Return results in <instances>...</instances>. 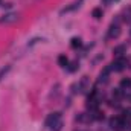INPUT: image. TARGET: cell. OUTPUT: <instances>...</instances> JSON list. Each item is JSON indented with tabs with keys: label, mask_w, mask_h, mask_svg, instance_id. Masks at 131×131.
<instances>
[{
	"label": "cell",
	"mask_w": 131,
	"mask_h": 131,
	"mask_svg": "<svg viewBox=\"0 0 131 131\" xmlns=\"http://www.w3.org/2000/svg\"><path fill=\"white\" fill-rule=\"evenodd\" d=\"M46 128L50 131H60L63 127V121H61V114L60 113H50L47 117H46V122H44Z\"/></svg>",
	"instance_id": "1"
},
{
	"label": "cell",
	"mask_w": 131,
	"mask_h": 131,
	"mask_svg": "<svg viewBox=\"0 0 131 131\" xmlns=\"http://www.w3.org/2000/svg\"><path fill=\"white\" fill-rule=\"evenodd\" d=\"M127 66H128V61L124 58V57H117L113 63H111V70H114V72H122V70H125L127 69Z\"/></svg>",
	"instance_id": "2"
},
{
	"label": "cell",
	"mask_w": 131,
	"mask_h": 131,
	"mask_svg": "<svg viewBox=\"0 0 131 131\" xmlns=\"http://www.w3.org/2000/svg\"><path fill=\"white\" fill-rule=\"evenodd\" d=\"M20 18L18 12H6L5 15L0 17V25H9V23H15Z\"/></svg>",
	"instance_id": "3"
},
{
	"label": "cell",
	"mask_w": 131,
	"mask_h": 131,
	"mask_svg": "<svg viewBox=\"0 0 131 131\" xmlns=\"http://www.w3.org/2000/svg\"><path fill=\"white\" fill-rule=\"evenodd\" d=\"M119 21H121V18H117L116 21L111 23V26H110V29H108V38H117V37L121 35V26H119Z\"/></svg>",
	"instance_id": "4"
},
{
	"label": "cell",
	"mask_w": 131,
	"mask_h": 131,
	"mask_svg": "<svg viewBox=\"0 0 131 131\" xmlns=\"http://www.w3.org/2000/svg\"><path fill=\"white\" fill-rule=\"evenodd\" d=\"M110 67H107V69H104V72H101L99 73V78H98V82L99 84H107L108 82V75H110Z\"/></svg>",
	"instance_id": "5"
},
{
	"label": "cell",
	"mask_w": 131,
	"mask_h": 131,
	"mask_svg": "<svg viewBox=\"0 0 131 131\" xmlns=\"http://www.w3.org/2000/svg\"><path fill=\"white\" fill-rule=\"evenodd\" d=\"M122 20L124 21H127V23H131V6H127L125 9H124V12H122Z\"/></svg>",
	"instance_id": "6"
},
{
	"label": "cell",
	"mask_w": 131,
	"mask_h": 131,
	"mask_svg": "<svg viewBox=\"0 0 131 131\" xmlns=\"http://www.w3.org/2000/svg\"><path fill=\"white\" fill-rule=\"evenodd\" d=\"M127 52V46L125 44H121V46H116L114 49H113V53L116 55V57H122L124 53Z\"/></svg>",
	"instance_id": "7"
},
{
	"label": "cell",
	"mask_w": 131,
	"mask_h": 131,
	"mask_svg": "<svg viewBox=\"0 0 131 131\" xmlns=\"http://www.w3.org/2000/svg\"><path fill=\"white\" fill-rule=\"evenodd\" d=\"M81 3H82V0H76L72 6H69V8L63 9V11H61V14H64V12H70V11H73V9H78V8L81 6Z\"/></svg>",
	"instance_id": "8"
},
{
	"label": "cell",
	"mask_w": 131,
	"mask_h": 131,
	"mask_svg": "<svg viewBox=\"0 0 131 131\" xmlns=\"http://www.w3.org/2000/svg\"><path fill=\"white\" fill-rule=\"evenodd\" d=\"M58 66H61L63 69H66V67L69 66V58H67L66 55H60V57H58Z\"/></svg>",
	"instance_id": "9"
},
{
	"label": "cell",
	"mask_w": 131,
	"mask_h": 131,
	"mask_svg": "<svg viewBox=\"0 0 131 131\" xmlns=\"http://www.w3.org/2000/svg\"><path fill=\"white\" fill-rule=\"evenodd\" d=\"M121 87L125 89V90H130L131 89V78H124L121 81Z\"/></svg>",
	"instance_id": "10"
},
{
	"label": "cell",
	"mask_w": 131,
	"mask_h": 131,
	"mask_svg": "<svg viewBox=\"0 0 131 131\" xmlns=\"http://www.w3.org/2000/svg\"><path fill=\"white\" fill-rule=\"evenodd\" d=\"M102 15H104V12H102V9H101V8H95V9L92 11V17H93V18H96V20L102 18Z\"/></svg>",
	"instance_id": "11"
},
{
	"label": "cell",
	"mask_w": 131,
	"mask_h": 131,
	"mask_svg": "<svg viewBox=\"0 0 131 131\" xmlns=\"http://www.w3.org/2000/svg\"><path fill=\"white\" fill-rule=\"evenodd\" d=\"M69 72H76L78 69H79V63L78 61H73V63H69V66L66 67Z\"/></svg>",
	"instance_id": "12"
},
{
	"label": "cell",
	"mask_w": 131,
	"mask_h": 131,
	"mask_svg": "<svg viewBox=\"0 0 131 131\" xmlns=\"http://www.w3.org/2000/svg\"><path fill=\"white\" fill-rule=\"evenodd\" d=\"M70 44H72V47H75V49H76V47H81V46H82V43H81V38H78V37L72 38V43H70Z\"/></svg>",
	"instance_id": "13"
},
{
	"label": "cell",
	"mask_w": 131,
	"mask_h": 131,
	"mask_svg": "<svg viewBox=\"0 0 131 131\" xmlns=\"http://www.w3.org/2000/svg\"><path fill=\"white\" fill-rule=\"evenodd\" d=\"M9 70H11V66H5V67H2V69H0V81L6 76V73H8Z\"/></svg>",
	"instance_id": "14"
},
{
	"label": "cell",
	"mask_w": 131,
	"mask_h": 131,
	"mask_svg": "<svg viewBox=\"0 0 131 131\" xmlns=\"http://www.w3.org/2000/svg\"><path fill=\"white\" fill-rule=\"evenodd\" d=\"M122 117L131 122V108H125V110L122 111Z\"/></svg>",
	"instance_id": "15"
},
{
	"label": "cell",
	"mask_w": 131,
	"mask_h": 131,
	"mask_svg": "<svg viewBox=\"0 0 131 131\" xmlns=\"http://www.w3.org/2000/svg\"><path fill=\"white\" fill-rule=\"evenodd\" d=\"M113 95H114L116 98H122V96H124V92H122V89H116V90L113 92Z\"/></svg>",
	"instance_id": "16"
},
{
	"label": "cell",
	"mask_w": 131,
	"mask_h": 131,
	"mask_svg": "<svg viewBox=\"0 0 131 131\" xmlns=\"http://www.w3.org/2000/svg\"><path fill=\"white\" fill-rule=\"evenodd\" d=\"M102 2H104V3H105V5H110V3H111V2H113V0H102Z\"/></svg>",
	"instance_id": "17"
},
{
	"label": "cell",
	"mask_w": 131,
	"mask_h": 131,
	"mask_svg": "<svg viewBox=\"0 0 131 131\" xmlns=\"http://www.w3.org/2000/svg\"><path fill=\"white\" fill-rule=\"evenodd\" d=\"M0 5H2V0H0Z\"/></svg>",
	"instance_id": "18"
},
{
	"label": "cell",
	"mask_w": 131,
	"mask_h": 131,
	"mask_svg": "<svg viewBox=\"0 0 131 131\" xmlns=\"http://www.w3.org/2000/svg\"><path fill=\"white\" fill-rule=\"evenodd\" d=\"M130 99H131V96H130Z\"/></svg>",
	"instance_id": "19"
}]
</instances>
